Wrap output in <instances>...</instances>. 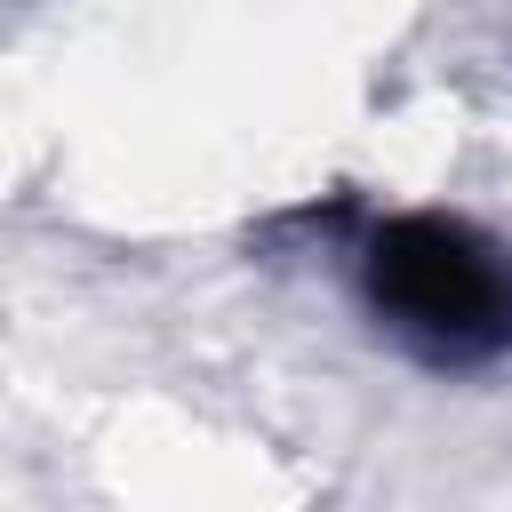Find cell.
<instances>
[{
  "instance_id": "cell-1",
  "label": "cell",
  "mask_w": 512,
  "mask_h": 512,
  "mask_svg": "<svg viewBox=\"0 0 512 512\" xmlns=\"http://www.w3.org/2000/svg\"><path fill=\"white\" fill-rule=\"evenodd\" d=\"M352 288L376 336L432 376L512 360V248L456 208H392L352 240Z\"/></svg>"
}]
</instances>
